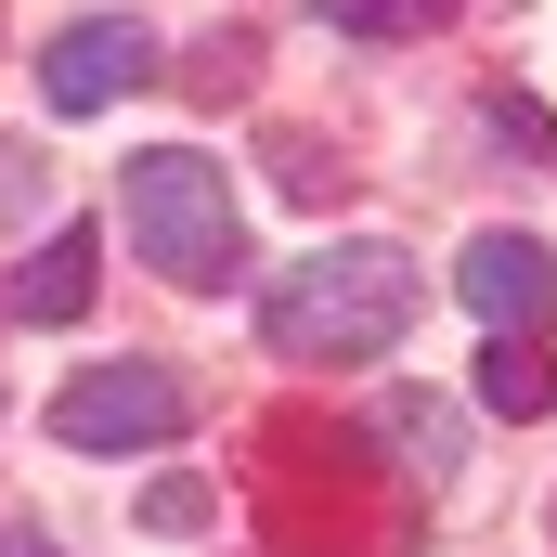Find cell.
<instances>
[{
    "label": "cell",
    "instance_id": "1",
    "mask_svg": "<svg viewBox=\"0 0 557 557\" xmlns=\"http://www.w3.org/2000/svg\"><path fill=\"white\" fill-rule=\"evenodd\" d=\"M416 260L389 247V234H350V247H324V260H298L273 285V311H260V337H273L285 363H376L403 324H416Z\"/></svg>",
    "mask_w": 557,
    "mask_h": 557
},
{
    "label": "cell",
    "instance_id": "2",
    "mask_svg": "<svg viewBox=\"0 0 557 557\" xmlns=\"http://www.w3.org/2000/svg\"><path fill=\"white\" fill-rule=\"evenodd\" d=\"M131 247L156 260L169 285H221L247 260V221H234V182H221V156H195V143H156L131 156Z\"/></svg>",
    "mask_w": 557,
    "mask_h": 557
},
{
    "label": "cell",
    "instance_id": "3",
    "mask_svg": "<svg viewBox=\"0 0 557 557\" xmlns=\"http://www.w3.org/2000/svg\"><path fill=\"white\" fill-rule=\"evenodd\" d=\"M182 376L169 363H78L65 376V403H52V441H78V454H156V441H182Z\"/></svg>",
    "mask_w": 557,
    "mask_h": 557
},
{
    "label": "cell",
    "instance_id": "4",
    "mask_svg": "<svg viewBox=\"0 0 557 557\" xmlns=\"http://www.w3.org/2000/svg\"><path fill=\"white\" fill-rule=\"evenodd\" d=\"M143 78H156V26H131V13H78V26L39 52V104H52V117H104Z\"/></svg>",
    "mask_w": 557,
    "mask_h": 557
},
{
    "label": "cell",
    "instance_id": "5",
    "mask_svg": "<svg viewBox=\"0 0 557 557\" xmlns=\"http://www.w3.org/2000/svg\"><path fill=\"white\" fill-rule=\"evenodd\" d=\"M454 298H467L493 337H532V324L557 311V247L545 234H480V247L454 260Z\"/></svg>",
    "mask_w": 557,
    "mask_h": 557
},
{
    "label": "cell",
    "instance_id": "6",
    "mask_svg": "<svg viewBox=\"0 0 557 557\" xmlns=\"http://www.w3.org/2000/svg\"><path fill=\"white\" fill-rule=\"evenodd\" d=\"M91 273H104V234H91V221H52L39 260L13 273V324H78V311H91Z\"/></svg>",
    "mask_w": 557,
    "mask_h": 557
},
{
    "label": "cell",
    "instance_id": "7",
    "mask_svg": "<svg viewBox=\"0 0 557 557\" xmlns=\"http://www.w3.org/2000/svg\"><path fill=\"white\" fill-rule=\"evenodd\" d=\"M480 416H506V428L557 416V350L545 337H493V350H480Z\"/></svg>",
    "mask_w": 557,
    "mask_h": 557
},
{
    "label": "cell",
    "instance_id": "8",
    "mask_svg": "<svg viewBox=\"0 0 557 557\" xmlns=\"http://www.w3.org/2000/svg\"><path fill=\"white\" fill-rule=\"evenodd\" d=\"M311 13H324L337 39H428L454 0H311Z\"/></svg>",
    "mask_w": 557,
    "mask_h": 557
},
{
    "label": "cell",
    "instance_id": "9",
    "mask_svg": "<svg viewBox=\"0 0 557 557\" xmlns=\"http://www.w3.org/2000/svg\"><path fill=\"white\" fill-rule=\"evenodd\" d=\"M389 428H403V441H416L428 467H454V454H467V428L441 416V403H389Z\"/></svg>",
    "mask_w": 557,
    "mask_h": 557
},
{
    "label": "cell",
    "instance_id": "10",
    "mask_svg": "<svg viewBox=\"0 0 557 557\" xmlns=\"http://www.w3.org/2000/svg\"><path fill=\"white\" fill-rule=\"evenodd\" d=\"M493 131L519 143V156H532V169H545V156H557V117H545V104H519V91H493Z\"/></svg>",
    "mask_w": 557,
    "mask_h": 557
},
{
    "label": "cell",
    "instance_id": "11",
    "mask_svg": "<svg viewBox=\"0 0 557 557\" xmlns=\"http://www.w3.org/2000/svg\"><path fill=\"white\" fill-rule=\"evenodd\" d=\"M0 557H65V545H39V532H0Z\"/></svg>",
    "mask_w": 557,
    "mask_h": 557
}]
</instances>
